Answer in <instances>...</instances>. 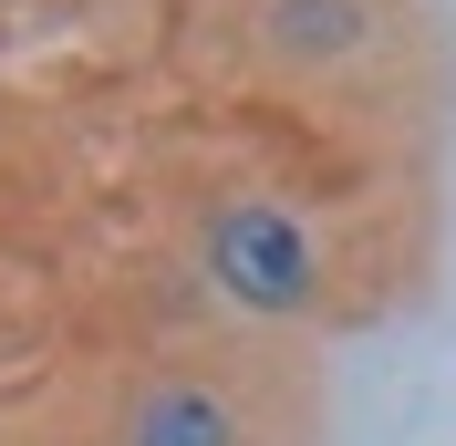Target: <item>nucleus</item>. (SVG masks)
<instances>
[{
  "mask_svg": "<svg viewBox=\"0 0 456 446\" xmlns=\"http://www.w3.org/2000/svg\"><path fill=\"white\" fill-rule=\"evenodd\" d=\"M384 42V11L373 0H259L249 11V53L259 73H281V84H332L353 62Z\"/></svg>",
  "mask_w": 456,
  "mask_h": 446,
  "instance_id": "obj_3",
  "label": "nucleus"
},
{
  "mask_svg": "<svg viewBox=\"0 0 456 446\" xmlns=\"http://www.w3.org/2000/svg\"><path fill=\"white\" fill-rule=\"evenodd\" d=\"M187 260L249 322H322L332 311V239L270 187H218L187 208Z\"/></svg>",
  "mask_w": 456,
  "mask_h": 446,
  "instance_id": "obj_1",
  "label": "nucleus"
},
{
  "mask_svg": "<svg viewBox=\"0 0 456 446\" xmlns=\"http://www.w3.org/2000/svg\"><path fill=\"white\" fill-rule=\"evenodd\" d=\"M104 446H270V425H259L249 374L176 353V363H145L135 384L114 394Z\"/></svg>",
  "mask_w": 456,
  "mask_h": 446,
  "instance_id": "obj_2",
  "label": "nucleus"
}]
</instances>
